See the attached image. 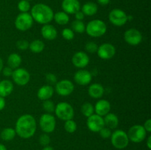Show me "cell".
<instances>
[{
    "label": "cell",
    "instance_id": "cell-1",
    "mask_svg": "<svg viewBox=\"0 0 151 150\" xmlns=\"http://www.w3.org/2000/svg\"><path fill=\"white\" fill-rule=\"evenodd\" d=\"M36 121L29 114H24L18 119L16 123V133L22 138H29L36 131Z\"/></svg>",
    "mask_w": 151,
    "mask_h": 150
},
{
    "label": "cell",
    "instance_id": "cell-2",
    "mask_svg": "<svg viewBox=\"0 0 151 150\" xmlns=\"http://www.w3.org/2000/svg\"><path fill=\"white\" fill-rule=\"evenodd\" d=\"M32 19L41 24H47L52 21L54 13L50 6L45 4H36L31 9Z\"/></svg>",
    "mask_w": 151,
    "mask_h": 150
},
{
    "label": "cell",
    "instance_id": "cell-3",
    "mask_svg": "<svg viewBox=\"0 0 151 150\" xmlns=\"http://www.w3.org/2000/svg\"><path fill=\"white\" fill-rule=\"evenodd\" d=\"M107 30V26L104 21L100 19H94L88 23L86 31L89 36L93 38H98L103 36Z\"/></svg>",
    "mask_w": 151,
    "mask_h": 150
},
{
    "label": "cell",
    "instance_id": "cell-4",
    "mask_svg": "<svg viewBox=\"0 0 151 150\" xmlns=\"http://www.w3.org/2000/svg\"><path fill=\"white\" fill-rule=\"evenodd\" d=\"M111 144L116 149H122L128 146L129 144V138L126 132L121 129L114 131L111 135Z\"/></svg>",
    "mask_w": 151,
    "mask_h": 150
},
{
    "label": "cell",
    "instance_id": "cell-5",
    "mask_svg": "<svg viewBox=\"0 0 151 150\" xmlns=\"http://www.w3.org/2000/svg\"><path fill=\"white\" fill-rule=\"evenodd\" d=\"M55 113L58 119L63 121L72 119L74 117V109L70 104L67 102H60L55 109Z\"/></svg>",
    "mask_w": 151,
    "mask_h": 150
},
{
    "label": "cell",
    "instance_id": "cell-6",
    "mask_svg": "<svg viewBox=\"0 0 151 150\" xmlns=\"http://www.w3.org/2000/svg\"><path fill=\"white\" fill-rule=\"evenodd\" d=\"M127 135L129 138V141L134 143H140L145 139L147 131L142 125L136 124L130 128Z\"/></svg>",
    "mask_w": 151,
    "mask_h": 150
},
{
    "label": "cell",
    "instance_id": "cell-7",
    "mask_svg": "<svg viewBox=\"0 0 151 150\" xmlns=\"http://www.w3.org/2000/svg\"><path fill=\"white\" fill-rule=\"evenodd\" d=\"M33 24V19L29 13H21L15 21V26L19 30L27 31L30 29Z\"/></svg>",
    "mask_w": 151,
    "mask_h": 150
},
{
    "label": "cell",
    "instance_id": "cell-8",
    "mask_svg": "<svg viewBox=\"0 0 151 150\" xmlns=\"http://www.w3.org/2000/svg\"><path fill=\"white\" fill-rule=\"evenodd\" d=\"M39 125L43 132L51 133L55 129V118L50 113H44L40 118Z\"/></svg>",
    "mask_w": 151,
    "mask_h": 150
},
{
    "label": "cell",
    "instance_id": "cell-9",
    "mask_svg": "<svg viewBox=\"0 0 151 150\" xmlns=\"http://www.w3.org/2000/svg\"><path fill=\"white\" fill-rule=\"evenodd\" d=\"M109 21L112 24L117 26H123L128 21V16L120 9H114L109 13Z\"/></svg>",
    "mask_w": 151,
    "mask_h": 150
},
{
    "label": "cell",
    "instance_id": "cell-10",
    "mask_svg": "<svg viewBox=\"0 0 151 150\" xmlns=\"http://www.w3.org/2000/svg\"><path fill=\"white\" fill-rule=\"evenodd\" d=\"M12 78L15 83L19 85H25L29 82L30 79V75L29 72L24 69L18 68L15 69L12 74Z\"/></svg>",
    "mask_w": 151,
    "mask_h": 150
},
{
    "label": "cell",
    "instance_id": "cell-11",
    "mask_svg": "<svg viewBox=\"0 0 151 150\" xmlns=\"http://www.w3.org/2000/svg\"><path fill=\"white\" fill-rule=\"evenodd\" d=\"M124 39L129 45L137 46L142 41V35L138 29L131 28L125 31L124 34Z\"/></svg>",
    "mask_w": 151,
    "mask_h": 150
},
{
    "label": "cell",
    "instance_id": "cell-12",
    "mask_svg": "<svg viewBox=\"0 0 151 150\" xmlns=\"http://www.w3.org/2000/svg\"><path fill=\"white\" fill-rule=\"evenodd\" d=\"M75 86L72 82L69 79H62L56 83L55 91L60 96H69L73 92Z\"/></svg>",
    "mask_w": 151,
    "mask_h": 150
},
{
    "label": "cell",
    "instance_id": "cell-13",
    "mask_svg": "<svg viewBox=\"0 0 151 150\" xmlns=\"http://www.w3.org/2000/svg\"><path fill=\"white\" fill-rule=\"evenodd\" d=\"M87 126L91 132H98L102 128L105 126L103 118L97 114H92L88 117Z\"/></svg>",
    "mask_w": 151,
    "mask_h": 150
},
{
    "label": "cell",
    "instance_id": "cell-14",
    "mask_svg": "<svg viewBox=\"0 0 151 150\" xmlns=\"http://www.w3.org/2000/svg\"><path fill=\"white\" fill-rule=\"evenodd\" d=\"M97 54L103 60H109L116 54V49L112 44L106 43L100 45L97 49Z\"/></svg>",
    "mask_w": 151,
    "mask_h": 150
},
{
    "label": "cell",
    "instance_id": "cell-15",
    "mask_svg": "<svg viewBox=\"0 0 151 150\" xmlns=\"http://www.w3.org/2000/svg\"><path fill=\"white\" fill-rule=\"evenodd\" d=\"M72 61L75 67L83 69L89 63V57L86 53L83 51H78L73 55Z\"/></svg>",
    "mask_w": 151,
    "mask_h": 150
},
{
    "label": "cell",
    "instance_id": "cell-16",
    "mask_svg": "<svg viewBox=\"0 0 151 150\" xmlns=\"http://www.w3.org/2000/svg\"><path fill=\"white\" fill-rule=\"evenodd\" d=\"M91 79H92L91 74L88 71L83 70V69L78 71L74 76V79L75 82L81 85H88L91 81Z\"/></svg>",
    "mask_w": 151,
    "mask_h": 150
},
{
    "label": "cell",
    "instance_id": "cell-17",
    "mask_svg": "<svg viewBox=\"0 0 151 150\" xmlns=\"http://www.w3.org/2000/svg\"><path fill=\"white\" fill-rule=\"evenodd\" d=\"M61 6L63 12L67 14H75L81 9V4L78 0H63Z\"/></svg>",
    "mask_w": 151,
    "mask_h": 150
},
{
    "label": "cell",
    "instance_id": "cell-18",
    "mask_svg": "<svg viewBox=\"0 0 151 150\" xmlns=\"http://www.w3.org/2000/svg\"><path fill=\"white\" fill-rule=\"evenodd\" d=\"M111 104L109 101L105 99H100L96 103L94 107V111L96 114L100 116H105L110 112Z\"/></svg>",
    "mask_w": 151,
    "mask_h": 150
},
{
    "label": "cell",
    "instance_id": "cell-19",
    "mask_svg": "<svg viewBox=\"0 0 151 150\" xmlns=\"http://www.w3.org/2000/svg\"><path fill=\"white\" fill-rule=\"evenodd\" d=\"M41 35L44 39L53 41L57 38L58 32L54 26L47 24H44L41 28Z\"/></svg>",
    "mask_w": 151,
    "mask_h": 150
},
{
    "label": "cell",
    "instance_id": "cell-20",
    "mask_svg": "<svg viewBox=\"0 0 151 150\" xmlns=\"http://www.w3.org/2000/svg\"><path fill=\"white\" fill-rule=\"evenodd\" d=\"M54 94V89L51 85H43L39 88L37 93L38 99L41 100L45 101V100L50 99Z\"/></svg>",
    "mask_w": 151,
    "mask_h": 150
},
{
    "label": "cell",
    "instance_id": "cell-21",
    "mask_svg": "<svg viewBox=\"0 0 151 150\" xmlns=\"http://www.w3.org/2000/svg\"><path fill=\"white\" fill-rule=\"evenodd\" d=\"M88 94L94 99H100L104 94V88L99 83H94L88 88Z\"/></svg>",
    "mask_w": 151,
    "mask_h": 150
},
{
    "label": "cell",
    "instance_id": "cell-22",
    "mask_svg": "<svg viewBox=\"0 0 151 150\" xmlns=\"http://www.w3.org/2000/svg\"><path fill=\"white\" fill-rule=\"evenodd\" d=\"M13 91V85L12 82L7 79L0 81V96L6 97L10 95Z\"/></svg>",
    "mask_w": 151,
    "mask_h": 150
},
{
    "label": "cell",
    "instance_id": "cell-23",
    "mask_svg": "<svg viewBox=\"0 0 151 150\" xmlns=\"http://www.w3.org/2000/svg\"><path fill=\"white\" fill-rule=\"evenodd\" d=\"M103 120H104L105 125L109 129H115L119 124V119L114 113H109L105 116Z\"/></svg>",
    "mask_w": 151,
    "mask_h": 150
},
{
    "label": "cell",
    "instance_id": "cell-24",
    "mask_svg": "<svg viewBox=\"0 0 151 150\" xmlns=\"http://www.w3.org/2000/svg\"><path fill=\"white\" fill-rule=\"evenodd\" d=\"M22 63V57L16 53L10 54L7 58V65L12 69H16Z\"/></svg>",
    "mask_w": 151,
    "mask_h": 150
},
{
    "label": "cell",
    "instance_id": "cell-25",
    "mask_svg": "<svg viewBox=\"0 0 151 150\" xmlns=\"http://www.w3.org/2000/svg\"><path fill=\"white\" fill-rule=\"evenodd\" d=\"M98 10V7L97 5L94 2H86V4H83V6L82 7V12L84 13V15H86V16H94V14H96Z\"/></svg>",
    "mask_w": 151,
    "mask_h": 150
},
{
    "label": "cell",
    "instance_id": "cell-26",
    "mask_svg": "<svg viewBox=\"0 0 151 150\" xmlns=\"http://www.w3.org/2000/svg\"><path fill=\"white\" fill-rule=\"evenodd\" d=\"M53 19H55L56 23L60 25L67 24L69 21V17L67 13L63 11L58 12L55 14H54Z\"/></svg>",
    "mask_w": 151,
    "mask_h": 150
},
{
    "label": "cell",
    "instance_id": "cell-27",
    "mask_svg": "<svg viewBox=\"0 0 151 150\" xmlns=\"http://www.w3.org/2000/svg\"><path fill=\"white\" fill-rule=\"evenodd\" d=\"M44 44L40 40H34L29 44L30 51L33 53H41L44 49Z\"/></svg>",
    "mask_w": 151,
    "mask_h": 150
},
{
    "label": "cell",
    "instance_id": "cell-28",
    "mask_svg": "<svg viewBox=\"0 0 151 150\" xmlns=\"http://www.w3.org/2000/svg\"><path fill=\"white\" fill-rule=\"evenodd\" d=\"M16 130L13 128H5L1 132V138L3 141H12L16 136Z\"/></svg>",
    "mask_w": 151,
    "mask_h": 150
},
{
    "label": "cell",
    "instance_id": "cell-29",
    "mask_svg": "<svg viewBox=\"0 0 151 150\" xmlns=\"http://www.w3.org/2000/svg\"><path fill=\"white\" fill-rule=\"evenodd\" d=\"M81 112L86 117H89L92 114H94V107L92 104L89 102H85L81 106Z\"/></svg>",
    "mask_w": 151,
    "mask_h": 150
},
{
    "label": "cell",
    "instance_id": "cell-30",
    "mask_svg": "<svg viewBox=\"0 0 151 150\" xmlns=\"http://www.w3.org/2000/svg\"><path fill=\"white\" fill-rule=\"evenodd\" d=\"M72 30L78 33H83L86 30V26L82 21L75 20L72 23Z\"/></svg>",
    "mask_w": 151,
    "mask_h": 150
},
{
    "label": "cell",
    "instance_id": "cell-31",
    "mask_svg": "<svg viewBox=\"0 0 151 150\" xmlns=\"http://www.w3.org/2000/svg\"><path fill=\"white\" fill-rule=\"evenodd\" d=\"M65 121L66 122L64 124V129L66 132H69V133H73L76 131L77 124L75 121H74L72 119Z\"/></svg>",
    "mask_w": 151,
    "mask_h": 150
},
{
    "label": "cell",
    "instance_id": "cell-32",
    "mask_svg": "<svg viewBox=\"0 0 151 150\" xmlns=\"http://www.w3.org/2000/svg\"><path fill=\"white\" fill-rule=\"evenodd\" d=\"M43 108L44 110L47 112V113H52L55 112V106L54 102L51 100H45L43 102Z\"/></svg>",
    "mask_w": 151,
    "mask_h": 150
},
{
    "label": "cell",
    "instance_id": "cell-33",
    "mask_svg": "<svg viewBox=\"0 0 151 150\" xmlns=\"http://www.w3.org/2000/svg\"><path fill=\"white\" fill-rule=\"evenodd\" d=\"M18 9L21 13H27L30 9V4L29 1L27 0H21L18 4Z\"/></svg>",
    "mask_w": 151,
    "mask_h": 150
},
{
    "label": "cell",
    "instance_id": "cell-34",
    "mask_svg": "<svg viewBox=\"0 0 151 150\" xmlns=\"http://www.w3.org/2000/svg\"><path fill=\"white\" fill-rule=\"evenodd\" d=\"M97 49H98V46L96 43L93 42V41H90L88 42L85 45V49L86 51H88L89 53H95L97 51Z\"/></svg>",
    "mask_w": 151,
    "mask_h": 150
},
{
    "label": "cell",
    "instance_id": "cell-35",
    "mask_svg": "<svg viewBox=\"0 0 151 150\" xmlns=\"http://www.w3.org/2000/svg\"><path fill=\"white\" fill-rule=\"evenodd\" d=\"M62 36L67 41H71L75 37L74 31L72 29H69V28H65L62 31Z\"/></svg>",
    "mask_w": 151,
    "mask_h": 150
},
{
    "label": "cell",
    "instance_id": "cell-36",
    "mask_svg": "<svg viewBox=\"0 0 151 150\" xmlns=\"http://www.w3.org/2000/svg\"><path fill=\"white\" fill-rule=\"evenodd\" d=\"M38 141H39V143L41 145H42L43 146H48L50 144L51 139H50V136L47 134L44 133L40 135Z\"/></svg>",
    "mask_w": 151,
    "mask_h": 150
},
{
    "label": "cell",
    "instance_id": "cell-37",
    "mask_svg": "<svg viewBox=\"0 0 151 150\" xmlns=\"http://www.w3.org/2000/svg\"><path fill=\"white\" fill-rule=\"evenodd\" d=\"M29 42L26 40H19L16 43V46L19 50H26L29 48Z\"/></svg>",
    "mask_w": 151,
    "mask_h": 150
},
{
    "label": "cell",
    "instance_id": "cell-38",
    "mask_svg": "<svg viewBox=\"0 0 151 150\" xmlns=\"http://www.w3.org/2000/svg\"><path fill=\"white\" fill-rule=\"evenodd\" d=\"M99 132H100V136L103 138H104V139L110 138L111 135V129L108 127H105V126L103 128H102V129L99 131Z\"/></svg>",
    "mask_w": 151,
    "mask_h": 150
},
{
    "label": "cell",
    "instance_id": "cell-39",
    "mask_svg": "<svg viewBox=\"0 0 151 150\" xmlns=\"http://www.w3.org/2000/svg\"><path fill=\"white\" fill-rule=\"evenodd\" d=\"M46 79L50 84H55L57 82V77L54 74L49 73L46 75Z\"/></svg>",
    "mask_w": 151,
    "mask_h": 150
},
{
    "label": "cell",
    "instance_id": "cell-40",
    "mask_svg": "<svg viewBox=\"0 0 151 150\" xmlns=\"http://www.w3.org/2000/svg\"><path fill=\"white\" fill-rule=\"evenodd\" d=\"M2 73H3V75L5 76H12V74H13V69H11V68H10L9 66H7V67H5L4 68V69H2Z\"/></svg>",
    "mask_w": 151,
    "mask_h": 150
},
{
    "label": "cell",
    "instance_id": "cell-41",
    "mask_svg": "<svg viewBox=\"0 0 151 150\" xmlns=\"http://www.w3.org/2000/svg\"><path fill=\"white\" fill-rule=\"evenodd\" d=\"M144 128L147 132H151V119H147V121H145L144 124Z\"/></svg>",
    "mask_w": 151,
    "mask_h": 150
},
{
    "label": "cell",
    "instance_id": "cell-42",
    "mask_svg": "<svg viewBox=\"0 0 151 150\" xmlns=\"http://www.w3.org/2000/svg\"><path fill=\"white\" fill-rule=\"evenodd\" d=\"M84 17H85V15H84V13H83L82 11H81V10H79V11H78L75 13V18H76L77 20L82 21L83 19H84Z\"/></svg>",
    "mask_w": 151,
    "mask_h": 150
},
{
    "label": "cell",
    "instance_id": "cell-43",
    "mask_svg": "<svg viewBox=\"0 0 151 150\" xmlns=\"http://www.w3.org/2000/svg\"><path fill=\"white\" fill-rule=\"evenodd\" d=\"M5 107V100H4V97L0 96V111L2 110Z\"/></svg>",
    "mask_w": 151,
    "mask_h": 150
},
{
    "label": "cell",
    "instance_id": "cell-44",
    "mask_svg": "<svg viewBox=\"0 0 151 150\" xmlns=\"http://www.w3.org/2000/svg\"><path fill=\"white\" fill-rule=\"evenodd\" d=\"M97 1L101 5H106L110 2V0H97Z\"/></svg>",
    "mask_w": 151,
    "mask_h": 150
},
{
    "label": "cell",
    "instance_id": "cell-45",
    "mask_svg": "<svg viewBox=\"0 0 151 150\" xmlns=\"http://www.w3.org/2000/svg\"><path fill=\"white\" fill-rule=\"evenodd\" d=\"M147 148L149 149H151V136H150L147 138Z\"/></svg>",
    "mask_w": 151,
    "mask_h": 150
},
{
    "label": "cell",
    "instance_id": "cell-46",
    "mask_svg": "<svg viewBox=\"0 0 151 150\" xmlns=\"http://www.w3.org/2000/svg\"><path fill=\"white\" fill-rule=\"evenodd\" d=\"M42 150H54V149H53L52 147L50 146H44Z\"/></svg>",
    "mask_w": 151,
    "mask_h": 150
},
{
    "label": "cell",
    "instance_id": "cell-47",
    "mask_svg": "<svg viewBox=\"0 0 151 150\" xmlns=\"http://www.w3.org/2000/svg\"><path fill=\"white\" fill-rule=\"evenodd\" d=\"M3 69V60L0 57V72H1V71Z\"/></svg>",
    "mask_w": 151,
    "mask_h": 150
},
{
    "label": "cell",
    "instance_id": "cell-48",
    "mask_svg": "<svg viewBox=\"0 0 151 150\" xmlns=\"http://www.w3.org/2000/svg\"><path fill=\"white\" fill-rule=\"evenodd\" d=\"M0 150H7V148H6V146L4 145L0 144Z\"/></svg>",
    "mask_w": 151,
    "mask_h": 150
},
{
    "label": "cell",
    "instance_id": "cell-49",
    "mask_svg": "<svg viewBox=\"0 0 151 150\" xmlns=\"http://www.w3.org/2000/svg\"><path fill=\"white\" fill-rule=\"evenodd\" d=\"M27 1H31V0H27Z\"/></svg>",
    "mask_w": 151,
    "mask_h": 150
}]
</instances>
